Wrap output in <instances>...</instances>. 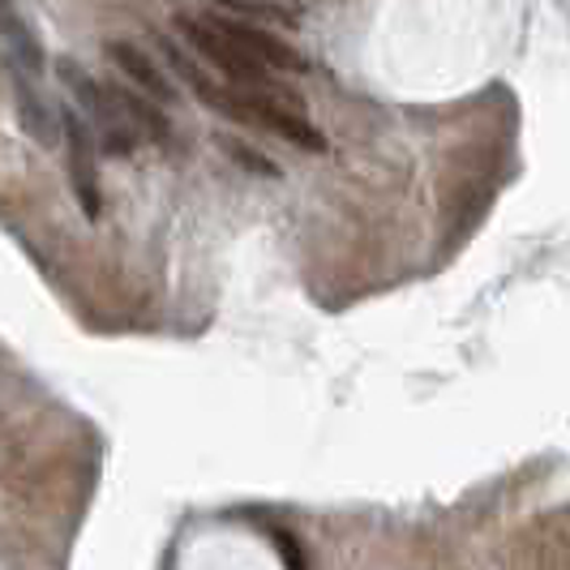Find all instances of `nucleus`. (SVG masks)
<instances>
[{
  "instance_id": "3",
  "label": "nucleus",
  "mask_w": 570,
  "mask_h": 570,
  "mask_svg": "<svg viewBox=\"0 0 570 570\" xmlns=\"http://www.w3.org/2000/svg\"><path fill=\"white\" fill-rule=\"evenodd\" d=\"M65 120V142H69V176H73V189H78V202H82L86 219H99V176H95V142L86 134L82 116L73 108L60 112Z\"/></svg>"
},
{
  "instance_id": "5",
  "label": "nucleus",
  "mask_w": 570,
  "mask_h": 570,
  "mask_svg": "<svg viewBox=\"0 0 570 570\" xmlns=\"http://www.w3.org/2000/svg\"><path fill=\"white\" fill-rule=\"evenodd\" d=\"M0 57L13 65V73H43V43L39 35L27 27V18L13 9V0H0Z\"/></svg>"
},
{
  "instance_id": "9",
  "label": "nucleus",
  "mask_w": 570,
  "mask_h": 570,
  "mask_svg": "<svg viewBox=\"0 0 570 570\" xmlns=\"http://www.w3.org/2000/svg\"><path fill=\"white\" fill-rule=\"evenodd\" d=\"M228 150L236 155V159H245V168H254V171H266V176H279V168L271 164V159H262V155H254L249 146H240V142H228Z\"/></svg>"
},
{
  "instance_id": "8",
  "label": "nucleus",
  "mask_w": 570,
  "mask_h": 570,
  "mask_svg": "<svg viewBox=\"0 0 570 570\" xmlns=\"http://www.w3.org/2000/svg\"><path fill=\"white\" fill-rule=\"evenodd\" d=\"M108 90H112L116 104L125 108V116L134 120V129H142L146 138H155V142H164V138H168V120L155 112L150 104H142V99H138V90H125V86H108Z\"/></svg>"
},
{
  "instance_id": "1",
  "label": "nucleus",
  "mask_w": 570,
  "mask_h": 570,
  "mask_svg": "<svg viewBox=\"0 0 570 570\" xmlns=\"http://www.w3.org/2000/svg\"><path fill=\"white\" fill-rule=\"evenodd\" d=\"M176 30H180V35L189 39V48H194L202 60H210L232 86L257 90V95H266V99L279 104V108H301V99H296L284 82H275V69H266V65H257L254 57H245L228 35L219 30L215 18H189V13H180V18H176Z\"/></svg>"
},
{
  "instance_id": "10",
  "label": "nucleus",
  "mask_w": 570,
  "mask_h": 570,
  "mask_svg": "<svg viewBox=\"0 0 570 570\" xmlns=\"http://www.w3.org/2000/svg\"><path fill=\"white\" fill-rule=\"evenodd\" d=\"M271 537H275V549L284 553L287 567H305V553L296 549V537H292V532H271Z\"/></svg>"
},
{
  "instance_id": "2",
  "label": "nucleus",
  "mask_w": 570,
  "mask_h": 570,
  "mask_svg": "<svg viewBox=\"0 0 570 570\" xmlns=\"http://www.w3.org/2000/svg\"><path fill=\"white\" fill-rule=\"evenodd\" d=\"M60 82L69 86V95L78 99V108L86 116L82 125L86 134H90V142H95V150H104V155H129V150H138V129L125 116V108L112 99L108 86L95 82L78 60H60Z\"/></svg>"
},
{
  "instance_id": "4",
  "label": "nucleus",
  "mask_w": 570,
  "mask_h": 570,
  "mask_svg": "<svg viewBox=\"0 0 570 570\" xmlns=\"http://www.w3.org/2000/svg\"><path fill=\"white\" fill-rule=\"evenodd\" d=\"M215 22H219V18H215ZM219 30L228 35L245 57H254L257 65H266V69H275V73H296V69H305V65H309V60L292 48V43H284V39H279V35H271V30L249 27V22H219Z\"/></svg>"
},
{
  "instance_id": "7",
  "label": "nucleus",
  "mask_w": 570,
  "mask_h": 570,
  "mask_svg": "<svg viewBox=\"0 0 570 570\" xmlns=\"http://www.w3.org/2000/svg\"><path fill=\"white\" fill-rule=\"evenodd\" d=\"M13 90H18V116L27 125V134L39 146H57V112L43 104L39 86L30 82V73H13Z\"/></svg>"
},
{
  "instance_id": "6",
  "label": "nucleus",
  "mask_w": 570,
  "mask_h": 570,
  "mask_svg": "<svg viewBox=\"0 0 570 570\" xmlns=\"http://www.w3.org/2000/svg\"><path fill=\"white\" fill-rule=\"evenodd\" d=\"M104 52H108V60H116V69L138 86L142 95H150L155 104H171V99H176V86H171L168 73L159 69V60L146 57L138 43H129V39H108Z\"/></svg>"
}]
</instances>
